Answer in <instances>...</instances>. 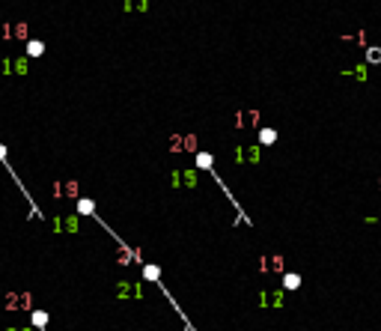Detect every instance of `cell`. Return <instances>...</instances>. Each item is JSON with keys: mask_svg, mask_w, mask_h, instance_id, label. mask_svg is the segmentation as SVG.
I'll return each mask as SVG.
<instances>
[{"mask_svg": "<svg viewBox=\"0 0 381 331\" xmlns=\"http://www.w3.org/2000/svg\"><path fill=\"white\" fill-rule=\"evenodd\" d=\"M6 302H9V305H6L9 310H24V307L30 305V296H6Z\"/></svg>", "mask_w": 381, "mask_h": 331, "instance_id": "1", "label": "cell"}, {"mask_svg": "<svg viewBox=\"0 0 381 331\" xmlns=\"http://www.w3.org/2000/svg\"><path fill=\"white\" fill-rule=\"evenodd\" d=\"M274 140H277V131H274V128H262V131H259V143H265V146H271Z\"/></svg>", "mask_w": 381, "mask_h": 331, "instance_id": "2", "label": "cell"}, {"mask_svg": "<svg viewBox=\"0 0 381 331\" xmlns=\"http://www.w3.org/2000/svg\"><path fill=\"white\" fill-rule=\"evenodd\" d=\"M283 286H286V289H298V286H301V275H295V272L283 275Z\"/></svg>", "mask_w": 381, "mask_h": 331, "instance_id": "3", "label": "cell"}, {"mask_svg": "<svg viewBox=\"0 0 381 331\" xmlns=\"http://www.w3.org/2000/svg\"><path fill=\"white\" fill-rule=\"evenodd\" d=\"M197 167L212 170V155H209V153H200V155H197Z\"/></svg>", "mask_w": 381, "mask_h": 331, "instance_id": "4", "label": "cell"}, {"mask_svg": "<svg viewBox=\"0 0 381 331\" xmlns=\"http://www.w3.org/2000/svg\"><path fill=\"white\" fill-rule=\"evenodd\" d=\"M366 63H381V48H366Z\"/></svg>", "mask_w": 381, "mask_h": 331, "instance_id": "5", "label": "cell"}, {"mask_svg": "<svg viewBox=\"0 0 381 331\" xmlns=\"http://www.w3.org/2000/svg\"><path fill=\"white\" fill-rule=\"evenodd\" d=\"M143 275H146L149 280H155V283H158V275H161V269H158V266H146V269H143Z\"/></svg>", "mask_w": 381, "mask_h": 331, "instance_id": "6", "label": "cell"}, {"mask_svg": "<svg viewBox=\"0 0 381 331\" xmlns=\"http://www.w3.org/2000/svg\"><path fill=\"white\" fill-rule=\"evenodd\" d=\"M78 212H84V215H93V200H81V203H78Z\"/></svg>", "mask_w": 381, "mask_h": 331, "instance_id": "7", "label": "cell"}, {"mask_svg": "<svg viewBox=\"0 0 381 331\" xmlns=\"http://www.w3.org/2000/svg\"><path fill=\"white\" fill-rule=\"evenodd\" d=\"M27 51H30V54H42V42H30Z\"/></svg>", "mask_w": 381, "mask_h": 331, "instance_id": "8", "label": "cell"}, {"mask_svg": "<svg viewBox=\"0 0 381 331\" xmlns=\"http://www.w3.org/2000/svg\"><path fill=\"white\" fill-rule=\"evenodd\" d=\"M18 331H21V328H18Z\"/></svg>", "mask_w": 381, "mask_h": 331, "instance_id": "9", "label": "cell"}]
</instances>
